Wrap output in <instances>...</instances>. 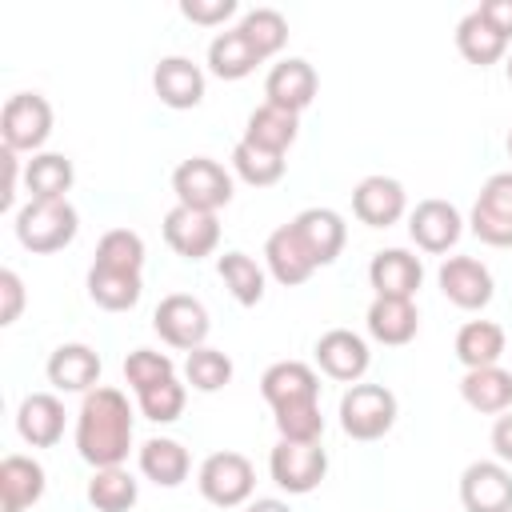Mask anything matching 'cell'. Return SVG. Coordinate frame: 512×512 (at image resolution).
I'll use <instances>...</instances> for the list:
<instances>
[{
	"instance_id": "6da1fadb",
	"label": "cell",
	"mask_w": 512,
	"mask_h": 512,
	"mask_svg": "<svg viewBox=\"0 0 512 512\" xmlns=\"http://www.w3.org/2000/svg\"><path fill=\"white\" fill-rule=\"evenodd\" d=\"M132 448V404L120 388L96 384L76 412V452L92 468H116Z\"/></svg>"
},
{
	"instance_id": "7a4b0ae2",
	"label": "cell",
	"mask_w": 512,
	"mask_h": 512,
	"mask_svg": "<svg viewBox=\"0 0 512 512\" xmlns=\"http://www.w3.org/2000/svg\"><path fill=\"white\" fill-rule=\"evenodd\" d=\"M80 232V216L68 200H28L16 212V240L28 252H60L76 240Z\"/></svg>"
},
{
	"instance_id": "3957f363",
	"label": "cell",
	"mask_w": 512,
	"mask_h": 512,
	"mask_svg": "<svg viewBox=\"0 0 512 512\" xmlns=\"http://www.w3.org/2000/svg\"><path fill=\"white\" fill-rule=\"evenodd\" d=\"M396 424V396L384 384H348L340 396V428L352 440H380Z\"/></svg>"
},
{
	"instance_id": "277c9868",
	"label": "cell",
	"mask_w": 512,
	"mask_h": 512,
	"mask_svg": "<svg viewBox=\"0 0 512 512\" xmlns=\"http://www.w3.org/2000/svg\"><path fill=\"white\" fill-rule=\"evenodd\" d=\"M196 484H200V496L216 508H240L252 500V488H256V468L244 452H212L200 472H196Z\"/></svg>"
},
{
	"instance_id": "5b68a950",
	"label": "cell",
	"mask_w": 512,
	"mask_h": 512,
	"mask_svg": "<svg viewBox=\"0 0 512 512\" xmlns=\"http://www.w3.org/2000/svg\"><path fill=\"white\" fill-rule=\"evenodd\" d=\"M172 192H176V204H184V208L220 212L232 200V176L220 160L192 156L172 172Z\"/></svg>"
},
{
	"instance_id": "8992f818",
	"label": "cell",
	"mask_w": 512,
	"mask_h": 512,
	"mask_svg": "<svg viewBox=\"0 0 512 512\" xmlns=\"http://www.w3.org/2000/svg\"><path fill=\"white\" fill-rule=\"evenodd\" d=\"M0 136H4V148L36 156L44 148V140L52 136V104L40 92L8 96L4 112H0Z\"/></svg>"
},
{
	"instance_id": "52a82bcc",
	"label": "cell",
	"mask_w": 512,
	"mask_h": 512,
	"mask_svg": "<svg viewBox=\"0 0 512 512\" xmlns=\"http://www.w3.org/2000/svg\"><path fill=\"white\" fill-rule=\"evenodd\" d=\"M152 328H156V336H160L168 348L192 352V348H204L212 324H208V308H204L196 296L172 292V296H164V300L156 304Z\"/></svg>"
},
{
	"instance_id": "ba28073f",
	"label": "cell",
	"mask_w": 512,
	"mask_h": 512,
	"mask_svg": "<svg viewBox=\"0 0 512 512\" xmlns=\"http://www.w3.org/2000/svg\"><path fill=\"white\" fill-rule=\"evenodd\" d=\"M268 472H272V480H276L288 496H304V492H312V488L324 480V472H328V452L320 448V440H316V444L280 440V444L272 448V456H268Z\"/></svg>"
},
{
	"instance_id": "9c48e42d",
	"label": "cell",
	"mask_w": 512,
	"mask_h": 512,
	"mask_svg": "<svg viewBox=\"0 0 512 512\" xmlns=\"http://www.w3.org/2000/svg\"><path fill=\"white\" fill-rule=\"evenodd\" d=\"M468 224L484 244L512 248V172H496L484 180Z\"/></svg>"
},
{
	"instance_id": "30bf717a",
	"label": "cell",
	"mask_w": 512,
	"mask_h": 512,
	"mask_svg": "<svg viewBox=\"0 0 512 512\" xmlns=\"http://www.w3.org/2000/svg\"><path fill=\"white\" fill-rule=\"evenodd\" d=\"M164 240H168V248H172L176 256H184V260H204V256H212L216 244H220V220H216V212H196V208L176 204V208H168V216H164Z\"/></svg>"
},
{
	"instance_id": "8fae6325",
	"label": "cell",
	"mask_w": 512,
	"mask_h": 512,
	"mask_svg": "<svg viewBox=\"0 0 512 512\" xmlns=\"http://www.w3.org/2000/svg\"><path fill=\"white\" fill-rule=\"evenodd\" d=\"M464 512H512V472L500 460H476L460 476Z\"/></svg>"
},
{
	"instance_id": "7c38bea8",
	"label": "cell",
	"mask_w": 512,
	"mask_h": 512,
	"mask_svg": "<svg viewBox=\"0 0 512 512\" xmlns=\"http://www.w3.org/2000/svg\"><path fill=\"white\" fill-rule=\"evenodd\" d=\"M460 232H464V220H460L456 204H448V200L432 196V200H420L408 212V236L416 240L420 252L440 256V252H448L460 240Z\"/></svg>"
},
{
	"instance_id": "4fadbf2b",
	"label": "cell",
	"mask_w": 512,
	"mask_h": 512,
	"mask_svg": "<svg viewBox=\"0 0 512 512\" xmlns=\"http://www.w3.org/2000/svg\"><path fill=\"white\" fill-rule=\"evenodd\" d=\"M436 280H440V292L464 312H476L492 300V272L476 256H448Z\"/></svg>"
},
{
	"instance_id": "5bb4252c",
	"label": "cell",
	"mask_w": 512,
	"mask_h": 512,
	"mask_svg": "<svg viewBox=\"0 0 512 512\" xmlns=\"http://www.w3.org/2000/svg\"><path fill=\"white\" fill-rule=\"evenodd\" d=\"M368 360H372V352H368V344L352 328H328L316 340V364L332 380L360 384V376L368 372Z\"/></svg>"
},
{
	"instance_id": "9a60e30c",
	"label": "cell",
	"mask_w": 512,
	"mask_h": 512,
	"mask_svg": "<svg viewBox=\"0 0 512 512\" xmlns=\"http://www.w3.org/2000/svg\"><path fill=\"white\" fill-rule=\"evenodd\" d=\"M352 212L360 224L368 228H388L408 212V196L404 184L392 176H364L352 192Z\"/></svg>"
},
{
	"instance_id": "2e32d148",
	"label": "cell",
	"mask_w": 512,
	"mask_h": 512,
	"mask_svg": "<svg viewBox=\"0 0 512 512\" xmlns=\"http://www.w3.org/2000/svg\"><path fill=\"white\" fill-rule=\"evenodd\" d=\"M316 88H320L316 68H312L308 60H300V56H288V60L272 64V72H268V80H264L268 104H276V108H284V112H296V116L316 100Z\"/></svg>"
},
{
	"instance_id": "e0dca14e",
	"label": "cell",
	"mask_w": 512,
	"mask_h": 512,
	"mask_svg": "<svg viewBox=\"0 0 512 512\" xmlns=\"http://www.w3.org/2000/svg\"><path fill=\"white\" fill-rule=\"evenodd\" d=\"M368 280H372L376 296L412 300L416 288H420V280H424V264H420V256H412L408 248H384V252L372 256Z\"/></svg>"
},
{
	"instance_id": "ac0fdd59",
	"label": "cell",
	"mask_w": 512,
	"mask_h": 512,
	"mask_svg": "<svg viewBox=\"0 0 512 512\" xmlns=\"http://www.w3.org/2000/svg\"><path fill=\"white\" fill-rule=\"evenodd\" d=\"M292 228H296L300 244L308 248V256L316 260V268L332 264V260L340 256L344 240H348V224H344L340 212H332V208H304V212L292 220Z\"/></svg>"
},
{
	"instance_id": "d6986e66",
	"label": "cell",
	"mask_w": 512,
	"mask_h": 512,
	"mask_svg": "<svg viewBox=\"0 0 512 512\" xmlns=\"http://www.w3.org/2000/svg\"><path fill=\"white\" fill-rule=\"evenodd\" d=\"M152 88L168 108H196L204 100V72L188 56H164L152 68Z\"/></svg>"
},
{
	"instance_id": "ffe728a7",
	"label": "cell",
	"mask_w": 512,
	"mask_h": 512,
	"mask_svg": "<svg viewBox=\"0 0 512 512\" xmlns=\"http://www.w3.org/2000/svg\"><path fill=\"white\" fill-rule=\"evenodd\" d=\"M260 396L272 408L296 404V400H320V376L304 360H276L260 376Z\"/></svg>"
},
{
	"instance_id": "44dd1931",
	"label": "cell",
	"mask_w": 512,
	"mask_h": 512,
	"mask_svg": "<svg viewBox=\"0 0 512 512\" xmlns=\"http://www.w3.org/2000/svg\"><path fill=\"white\" fill-rule=\"evenodd\" d=\"M16 432L32 448H52L64 436V404L52 392H32L20 400L16 412Z\"/></svg>"
},
{
	"instance_id": "7402d4cb",
	"label": "cell",
	"mask_w": 512,
	"mask_h": 512,
	"mask_svg": "<svg viewBox=\"0 0 512 512\" xmlns=\"http://www.w3.org/2000/svg\"><path fill=\"white\" fill-rule=\"evenodd\" d=\"M44 496V468L32 456H4L0 460V512H24Z\"/></svg>"
},
{
	"instance_id": "603a6c76",
	"label": "cell",
	"mask_w": 512,
	"mask_h": 512,
	"mask_svg": "<svg viewBox=\"0 0 512 512\" xmlns=\"http://www.w3.org/2000/svg\"><path fill=\"white\" fill-rule=\"evenodd\" d=\"M264 260H268V272H272L284 288H296V284H304V280L316 272V260L308 256V248L300 244V236H296L292 224H280V228L268 236Z\"/></svg>"
},
{
	"instance_id": "cb8c5ba5",
	"label": "cell",
	"mask_w": 512,
	"mask_h": 512,
	"mask_svg": "<svg viewBox=\"0 0 512 512\" xmlns=\"http://www.w3.org/2000/svg\"><path fill=\"white\" fill-rule=\"evenodd\" d=\"M460 396L472 412L500 416L512 408V372L492 364V368H468L460 380Z\"/></svg>"
},
{
	"instance_id": "d4e9b609",
	"label": "cell",
	"mask_w": 512,
	"mask_h": 512,
	"mask_svg": "<svg viewBox=\"0 0 512 512\" xmlns=\"http://www.w3.org/2000/svg\"><path fill=\"white\" fill-rule=\"evenodd\" d=\"M48 380L60 392H92L100 380V356L88 344H60L48 356Z\"/></svg>"
},
{
	"instance_id": "484cf974",
	"label": "cell",
	"mask_w": 512,
	"mask_h": 512,
	"mask_svg": "<svg viewBox=\"0 0 512 512\" xmlns=\"http://www.w3.org/2000/svg\"><path fill=\"white\" fill-rule=\"evenodd\" d=\"M136 460H140V472H144L152 484H160V488H176V484H184V480H188V468H192L188 448H184L180 440H168V436H152V440H144Z\"/></svg>"
},
{
	"instance_id": "4316f807",
	"label": "cell",
	"mask_w": 512,
	"mask_h": 512,
	"mask_svg": "<svg viewBox=\"0 0 512 512\" xmlns=\"http://www.w3.org/2000/svg\"><path fill=\"white\" fill-rule=\"evenodd\" d=\"M296 132H300V116L296 112H284V108H276V104H260V108H252V116H248V124H244V136L240 140H248V144H256V148H268V152H288L292 144H296Z\"/></svg>"
},
{
	"instance_id": "83f0119b",
	"label": "cell",
	"mask_w": 512,
	"mask_h": 512,
	"mask_svg": "<svg viewBox=\"0 0 512 512\" xmlns=\"http://www.w3.org/2000/svg\"><path fill=\"white\" fill-rule=\"evenodd\" d=\"M368 332H372V340H380V344H408L412 336H416V328H420V316H416V304L412 300H396V296H376L372 304H368Z\"/></svg>"
},
{
	"instance_id": "f1b7e54d",
	"label": "cell",
	"mask_w": 512,
	"mask_h": 512,
	"mask_svg": "<svg viewBox=\"0 0 512 512\" xmlns=\"http://www.w3.org/2000/svg\"><path fill=\"white\" fill-rule=\"evenodd\" d=\"M256 64H264V60H260V52L248 44V36L240 28H228V32H216L212 36V44H208V68H212V76H220V80H244V76L256 72Z\"/></svg>"
},
{
	"instance_id": "f546056e",
	"label": "cell",
	"mask_w": 512,
	"mask_h": 512,
	"mask_svg": "<svg viewBox=\"0 0 512 512\" xmlns=\"http://www.w3.org/2000/svg\"><path fill=\"white\" fill-rule=\"evenodd\" d=\"M76 180V168L68 156L60 152H36L24 164V184H28V200H68V188Z\"/></svg>"
},
{
	"instance_id": "4dcf8cb0",
	"label": "cell",
	"mask_w": 512,
	"mask_h": 512,
	"mask_svg": "<svg viewBox=\"0 0 512 512\" xmlns=\"http://www.w3.org/2000/svg\"><path fill=\"white\" fill-rule=\"evenodd\" d=\"M140 292H144L140 272H116V268H100V264L88 268V296L104 312H128V308H136Z\"/></svg>"
},
{
	"instance_id": "1f68e13d",
	"label": "cell",
	"mask_w": 512,
	"mask_h": 512,
	"mask_svg": "<svg viewBox=\"0 0 512 512\" xmlns=\"http://www.w3.org/2000/svg\"><path fill=\"white\" fill-rule=\"evenodd\" d=\"M456 48H460V56H464L468 64L488 68V64H496V60L508 52V40L472 8V12L456 24Z\"/></svg>"
},
{
	"instance_id": "d6a6232c",
	"label": "cell",
	"mask_w": 512,
	"mask_h": 512,
	"mask_svg": "<svg viewBox=\"0 0 512 512\" xmlns=\"http://www.w3.org/2000/svg\"><path fill=\"white\" fill-rule=\"evenodd\" d=\"M456 356L464 368H492L504 356V328L492 320H468L456 332Z\"/></svg>"
},
{
	"instance_id": "836d02e7",
	"label": "cell",
	"mask_w": 512,
	"mask_h": 512,
	"mask_svg": "<svg viewBox=\"0 0 512 512\" xmlns=\"http://www.w3.org/2000/svg\"><path fill=\"white\" fill-rule=\"evenodd\" d=\"M136 496H140V484L124 464L96 468L92 480H88V504L96 512H128L136 504Z\"/></svg>"
},
{
	"instance_id": "e575fe53",
	"label": "cell",
	"mask_w": 512,
	"mask_h": 512,
	"mask_svg": "<svg viewBox=\"0 0 512 512\" xmlns=\"http://www.w3.org/2000/svg\"><path fill=\"white\" fill-rule=\"evenodd\" d=\"M216 272H220L224 288L236 296V304L252 308V304L264 300V268L248 252H224L220 264H216Z\"/></svg>"
},
{
	"instance_id": "d590c367",
	"label": "cell",
	"mask_w": 512,
	"mask_h": 512,
	"mask_svg": "<svg viewBox=\"0 0 512 512\" xmlns=\"http://www.w3.org/2000/svg\"><path fill=\"white\" fill-rule=\"evenodd\" d=\"M232 168H236V176H240L244 184L268 188V184H276V180L284 176L288 160H284L280 152H268V148H256V144H248V140H236V148H232Z\"/></svg>"
},
{
	"instance_id": "8d00e7d4",
	"label": "cell",
	"mask_w": 512,
	"mask_h": 512,
	"mask_svg": "<svg viewBox=\"0 0 512 512\" xmlns=\"http://www.w3.org/2000/svg\"><path fill=\"white\" fill-rule=\"evenodd\" d=\"M276 412V432L280 440L292 444H316L324 436V416H320V400H296V404H280Z\"/></svg>"
},
{
	"instance_id": "74e56055",
	"label": "cell",
	"mask_w": 512,
	"mask_h": 512,
	"mask_svg": "<svg viewBox=\"0 0 512 512\" xmlns=\"http://www.w3.org/2000/svg\"><path fill=\"white\" fill-rule=\"evenodd\" d=\"M92 264L116 268V272H140L144 268V240H140V232H132V228L104 232L100 244H96V260Z\"/></svg>"
},
{
	"instance_id": "f35d334b",
	"label": "cell",
	"mask_w": 512,
	"mask_h": 512,
	"mask_svg": "<svg viewBox=\"0 0 512 512\" xmlns=\"http://www.w3.org/2000/svg\"><path fill=\"white\" fill-rule=\"evenodd\" d=\"M236 28L248 36V44L260 52V60L276 56L284 48V40H288V20L276 8H252Z\"/></svg>"
},
{
	"instance_id": "ab89813d",
	"label": "cell",
	"mask_w": 512,
	"mask_h": 512,
	"mask_svg": "<svg viewBox=\"0 0 512 512\" xmlns=\"http://www.w3.org/2000/svg\"><path fill=\"white\" fill-rule=\"evenodd\" d=\"M184 376H188V384H192L196 392H220V388L232 380V360H228V352L204 344V348H192V352H188Z\"/></svg>"
},
{
	"instance_id": "60d3db41",
	"label": "cell",
	"mask_w": 512,
	"mask_h": 512,
	"mask_svg": "<svg viewBox=\"0 0 512 512\" xmlns=\"http://www.w3.org/2000/svg\"><path fill=\"white\" fill-rule=\"evenodd\" d=\"M136 400H140V412H144L152 424H172V420L184 412L188 392H184V384H180L176 376H168V380H160V384L136 392Z\"/></svg>"
},
{
	"instance_id": "b9f144b4",
	"label": "cell",
	"mask_w": 512,
	"mask_h": 512,
	"mask_svg": "<svg viewBox=\"0 0 512 512\" xmlns=\"http://www.w3.org/2000/svg\"><path fill=\"white\" fill-rule=\"evenodd\" d=\"M168 376H176V364H172V356H164V352L136 348V352H128V360H124V380H128L132 392H144V388H152V384H160V380H168Z\"/></svg>"
},
{
	"instance_id": "7bdbcfd3",
	"label": "cell",
	"mask_w": 512,
	"mask_h": 512,
	"mask_svg": "<svg viewBox=\"0 0 512 512\" xmlns=\"http://www.w3.org/2000/svg\"><path fill=\"white\" fill-rule=\"evenodd\" d=\"M180 12L192 20V24H224L232 12H236V0H180Z\"/></svg>"
},
{
	"instance_id": "ee69618b",
	"label": "cell",
	"mask_w": 512,
	"mask_h": 512,
	"mask_svg": "<svg viewBox=\"0 0 512 512\" xmlns=\"http://www.w3.org/2000/svg\"><path fill=\"white\" fill-rule=\"evenodd\" d=\"M0 324H16L20 320V312H24V280L12 272V268H4L0 272Z\"/></svg>"
},
{
	"instance_id": "f6af8a7d",
	"label": "cell",
	"mask_w": 512,
	"mask_h": 512,
	"mask_svg": "<svg viewBox=\"0 0 512 512\" xmlns=\"http://www.w3.org/2000/svg\"><path fill=\"white\" fill-rule=\"evenodd\" d=\"M476 12H480L504 40H512V0H484Z\"/></svg>"
},
{
	"instance_id": "bcb514c9",
	"label": "cell",
	"mask_w": 512,
	"mask_h": 512,
	"mask_svg": "<svg viewBox=\"0 0 512 512\" xmlns=\"http://www.w3.org/2000/svg\"><path fill=\"white\" fill-rule=\"evenodd\" d=\"M492 452H496L500 464H512V408L500 412L496 424H492Z\"/></svg>"
},
{
	"instance_id": "7dc6e473",
	"label": "cell",
	"mask_w": 512,
	"mask_h": 512,
	"mask_svg": "<svg viewBox=\"0 0 512 512\" xmlns=\"http://www.w3.org/2000/svg\"><path fill=\"white\" fill-rule=\"evenodd\" d=\"M0 164H4V192H0V208H12L16 204V172H20V160L12 148H0Z\"/></svg>"
},
{
	"instance_id": "c3c4849f",
	"label": "cell",
	"mask_w": 512,
	"mask_h": 512,
	"mask_svg": "<svg viewBox=\"0 0 512 512\" xmlns=\"http://www.w3.org/2000/svg\"><path fill=\"white\" fill-rule=\"evenodd\" d=\"M244 512H292L284 500H272V496H264V500H248L244 504Z\"/></svg>"
},
{
	"instance_id": "681fc988",
	"label": "cell",
	"mask_w": 512,
	"mask_h": 512,
	"mask_svg": "<svg viewBox=\"0 0 512 512\" xmlns=\"http://www.w3.org/2000/svg\"><path fill=\"white\" fill-rule=\"evenodd\" d=\"M508 80H512V56H508Z\"/></svg>"
},
{
	"instance_id": "f907efd6",
	"label": "cell",
	"mask_w": 512,
	"mask_h": 512,
	"mask_svg": "<svg viewBox=\"0 0 512 512\" xmlns=\"http://www.w3.org/2000/svg\"><path fill=\"white\" fill-rule=\"evenodd\" d=\"M508 152H512V132H508Z\"/></svg>"
}]
</instances>
